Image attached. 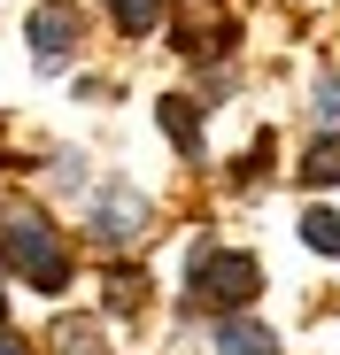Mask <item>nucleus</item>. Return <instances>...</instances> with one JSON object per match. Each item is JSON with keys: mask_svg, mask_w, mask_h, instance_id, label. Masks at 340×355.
<instances>
[{"mask_svg": "<svg viewBox=\"0 0 340 355\" xmlns=\"http://www.w3.org/2000/svg\"><path fill=\"white\" fill-rule=\"evenodd\" d=\"M0 355H24V347H16V340H0Z\"/></svg>", "mask_w": 340, "mask_h": 355, "instance_id": "f8f14e48", "label": "nucleus"}, {"mask_svg": "<svg viewBox=\"0 0 340 355\" xmlns=\"http://www.w3.org/2000/svg\"><path fill=\"white\" fill-rule=\"evenodd\" d=\"M108 286H117V293H108V309H117V317H124V309H139V278H132V270H117Z\"/></svg>", "mask_w": 340, "mask_h": 355, "instance_id": "9d476101", "label": "nucleus"}, {"mask_svg": "<svg viewBox=\"0 0 340 355\" xmlns=\"http://www.w3.org/2000/svg\"><path fill=\"white\" fill-rule=\"evenodd\" d=\"M194 278H201V302H216V309H240L263 286L255 255H209V248H194Z\"/></svg>", "mask_w": 340, "mask_h": 355, "instance_id": "f03ea898", "label": "nucleus"}, {"mask_svg": "<svg viewBox=\"0 0 340 355\" xmlns=\"http://www.w3.org/2000/svg\"><path fill=\"white\" fill-rule=\"evenodd\" d=\"M155 116H162V132H170L178 155H201V116H194V101H162Z\"/></svg>", "mask_w": 340, "mask_h": 355, "instance_id": "39448f33", "label": "nucleus"}, {"mask_svg": "<svg viewBox=\"0 0 340 355\" xmlns=\"http://www.w3.org/2000/svg\"><path fill=\"white\" fill-rule=\"evenodd\" d=\"M162 24V0H117V31H132V39H147Z\"/></svg>", "mask_w": 340, "mask_h": 355, "instance_id": "0eeeda50", "label": "nucleus"}, {"mask_svg": "<svg viewBox=\"0 0 340 355\" xmlns=\"http://www.w3.org/2000/svg\"><path fill=\"white\" fill-rule=\"evenodd\" d=\"M0 324H8V302H0Z\"/></svg>", "mask_w": 340, "mask_h": 355, "instance_id": "ddd939ff", "label": "nucleus"}, {"mask_svg": "<svg viewBox=\"0 0 340 355\" xmlns=\"http://www.w3.org/2000/svg\"><path fill=\"white\" fill-rule=\"evenodd\" d=\"M8 255L24 263V278L39 293H62L70 286V263H62V248H54V232H46L39 209H8Z\"/></svg>", "mask_w": 340, "mask_h": 355, "instance_id": "f257e3e1", "label": "nucleus"}, {"mask_svg": "<svg viewBox=\"0 0 340 355\" xmlns=\"http://www.w3.org/2000/svg\"><path fill=\"white\" fill-rule=\"evenodd\" d=\"M309 108H317V124H340V78H332V85H317V101H309Z\"/></svg>", "mask_w": 340, "mask_h": 355, "instance_id": "9b49d317", "label": "nucleus"}, {"mask_svg": "<svg viewBox=\"0 0 340 355\" xmlns=\"http://www.w3.org/2000/svg\"><path fill=\"white\" fill-rule=\"evenodd\" d=\"M70 39H78V16L62 8V0H46V8L31 16V54H39V70H62V62H70Z\"/></svg>", "mask_w": 340, "mask_h": 355, "instance_id": "7ed1b4c3", "label": "nucleus"}, {"mask_svg": "<svg viewBox=\"0 0 340 355\" xmlns=\"http://www.w3.org/2000/svg\"><path fill=\"white\" fill-rule=\"evenodd\" d=\"M216 347H224V355H278V340H271L263 324H248V317L224 324V332H216Z\"/></svg>", "mask_w": 340, "mask_h": 355, "instance_id": "423d86ee", "label": "nucleus"}, {"mask_svg": "<svg viewBox=\"0 0 340 355\" xmlns=\"http://www.w3.org/2000/svg\"><path fill=\"white\" fill-rule=\"evenodd\" d=\"M93 232H101V240H132V232H147V201L132 186H108L93 201Z\"/></svg>", "mask_w": 340, "mask_h": 355, "instance_id": "20e7f679", "label": "nucleus"}, {"mask_svg": "<svg viewBox=\"0 0 340 355\" xmlns=\"http://www.w3.org/2000/svg\"><path fill=\"white\" fill-rule=\"evenodd\" d=\"M302 178H309V186H340V147H309V162H302Z\"/></svg>", "mask_w": 340, "mask_h": 355, "instance_id": "1a4fd4ad", "label": "nucleus"}, {"mask_svg": "<svg viewBox=\"0 0 340 355\" xmlns=\"http://www.w3.org/2000/svg\"><path fill=\"white\" fill-rule=\"evenodd\" d=\"M302 240H309L317 255H340V216H332V209H309V216H302Z\"/></svg>", "mask_w": 340, "mask_h": 355, "instance_id": "6e6552de", "label": "nucleus"}]
</instances>
